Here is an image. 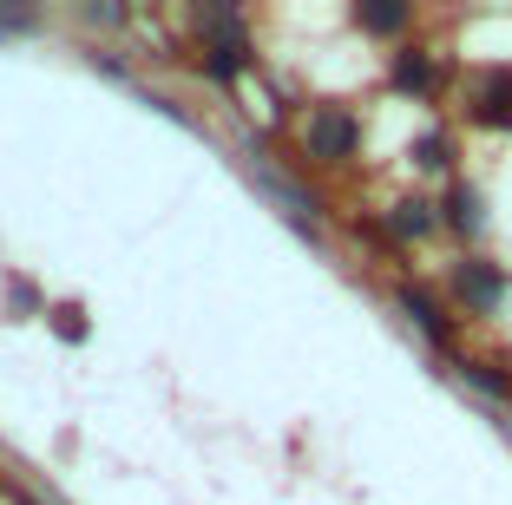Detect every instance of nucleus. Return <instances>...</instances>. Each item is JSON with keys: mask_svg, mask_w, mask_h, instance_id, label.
<instances>
[{"mask_svg": "<svg viewBox=\"0 0 512 505\" xmlns=\"http://www.w3.org/2000/svg\"><path fill=\"white\" fill-rule=\"evenodd\" d=\"M453 296H460L467 315H493L499 302L512 296V276L499 263H486V256H460V263H453Z\"/></svg>", "mask_w": 512, "mask_h": 505, "instance_id": "7ed1b4c3", "label": "nucleus"}, {"mask_svg": "<svg viewBox=\"0 0 512 505\" xmlns=\"http://www.w3.org/2000/svg\"><path fill=\"white\" fill-rule=\"evenodd\" d=\"M460 112L480 132H512V66H473L460 86Z\"/></svg>", "mask_w": 512, "mask_h": 505, "instance_id": "f257e3e1", "label": "nucleus"}, {"mask_svg": "<svg viewBox=\"0 0 512 505\" xmlns=\"http://www.w3.org/2000/svg\"><path fill=\"white\" fill-rule=\"evenodd\" d=\"M20 505H40V499H20Z\"/></svg>", "mask_w": 512, "mask_h": 505, "instance_id": "2eb2a0df", "label": "nucleus"}, {"mask_svg": "<svg viewBox=\"0 0 512 505\" xmlns=\"http://www.w3.org/2000/svg\"><path fill=\"white\" fill-rule=\"evenodd\" d=\"M348 20H355L362 33H375V40H394V33L414 27V7H401V0H362Z\"/></svg>", "mask_w": 512, "mask_h": 505, "instance_id": "1a4fd4ad", "label": "nucleus"}, {"mask_svg": "<svg viewBox=\"0 0 512 505\" xmlns=\"http://www.w3.org/2000/svg\"><path fill=\"white\" fill-rule=\"evenodd\" d=\"M440 223H447L453 237H467V243H473V237L486 230V197L473 191V184L453 178V184H447V197H440Z\"/></svg>", "mask_w": 512, "mask_h": 505, "instance_id": "39448f33", "label": "nucleus"}, {"mask_svg": "<svg viewBox=\"0 0 512 505\" xmlns=\"http://www.w3.org/2000/svg\"><path fill=\"white\" fill-rule=\"evenodd\" d=\"M453 158H460V145H453V132H447V125H434V132H421V138H414V171H434V178H447V171H453Z\"/></svg>", "mask_w": 512, "mask_h": 505, "instance_id": "9d476101", "label": "nucleus"}, {"mask_svg": "<svg viewBox=\"0 0 512 505\" xmlns=\"http://www.w3.org/2000/svg\"><path fill=\"white\" fill-rule=\"evenodd\" d=\"M86 20H92V27H125L119 7H86Z\"/></svg>", "mask_w": 512, "mask_h": 505, "instance_id": "4468645a", "label": "nucleus"}, {"mask_svg": "<svg viewBox=\"0 0 512 505\" xmlns=\"http://www.w3.org/2000/svg\"><path fill=\"white\" fill-rule=\"evenodd\" d=\"M460 368V381H473L480 394H493V401H512V374L499 368V361H453Z\"/></svg>", "mask_w": 512, "mask_h": 505, "instance_id": "9b49d317", "label": "nucleus"}, {"mask_svg": "<svg viewBox=\"0 0 512 505\" xmlns=\"http://www.w3.org/2000/svg\"><path fill=\"white\" fill-rule=\"evenodd\" d=\"M388 79H394V92H414V99H434L440 92V66H434V53H421V46H401L388 60Z\"/></svg>", "mask_w": 512, "mask_h": 505, "instance_id": "423d86ee", "label": "nucleus"}, {"mask_svg": "<svg viewBox=\"0 0 512 505\" xmlns=\"http://www.w3.org/2000/svg\"><path fill=\"white\" fill-rule=\"evenodd\" d=\"M53 328H60V342H86V309H79V302H60V309H53Z\"/></svg>", "mask_w": 512, "mask_h": 505, "instance_id": "ddd939ff", "label": "nucleus"}, {"mask_svg": "<svg viewBox=\"0 0 512 505\" xmlns=\"http://www.w3.org/2000/svg\"><path fill=\"white\" fill-rule=\"evenodd\" d=\"M388 230H394V243L434 237V230H440V204H434V197H401V204H394V217H388Z\"/></svg>", "mask_w": 512, "mask_h": 505, "instance_id": "6e6552de", "label": "nucleus"}, {"mask_svg": "<svg viewBox=\"0 0 512 505\" xmlns=\"http://www.w3.org/2000/svg\"><path fill=\"white\" fill-rule=\"evenodd\" d=\"M302 151L316 164H348L362 151V119L342 112V105H309V119H302Z\"/></svg>", "mask_w": 512, "mask_h": 505, "instance_id": "f03ea898", "label": "nucleus"}, {"mask_svg": "<svg viewBox=\"0 0 512 505\" xmlns=\"http://www.w3.org/2000/svg\"><path fill=\"white\" fill-rule=\"evenodd\" d=\"M394 302H401V315L421 328V335L440 348V355H453V342H460V335H453V315L434 302V289H421V283H394Z\"/></svg>", "mask_w": 512, "mask_h": 505, "instance_id": "20e7f679", "label": "nucleus"}, {"mask_svg": "<svg viewBox=\"0 0 512 505\" xmlns=\"http://www.w3.org/2000/svg\"><path fill=\"white\" fill-rule=\"evenodd\" d=\"M197 33H204V53H243V60H256L250 33H243V14H230V7H204Z\"/></svg>", "mask_w": 512, "mask_h": 505, "instance_id": "0eeeda50", "label": "nucleus"}, {"mask_svg": "<svg viewBox=\"0 0 512 505\" xmlns=\"http://www.w3.org/2000/svg\"><path fill=\"white\" fill-rule=\"evenodd\" d=\"M7 302H14V315H46V302H40V289L27 283V276H7Z\"/></svg>", "mask_w": 512, "mask_h": 505, "instance_id": "f8f14e48", "label": "nucleus"}]
</instances>
